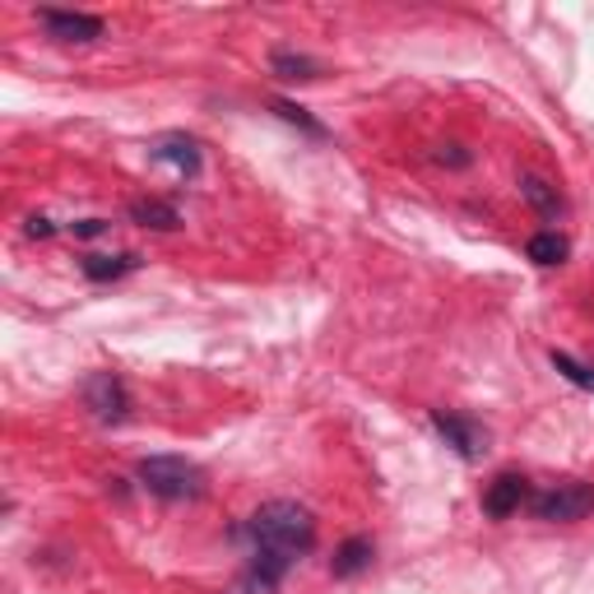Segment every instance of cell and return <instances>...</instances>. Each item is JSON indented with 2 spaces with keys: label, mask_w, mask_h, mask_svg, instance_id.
<instances>
[{
  "label": "cell",
  "mask_w": 594,
  "mask_h": 594,
  "mask_svg": "<svg viewBox=\"0 0 594 594\" xmlns=\"http://www.w3.org/2000/svg\"><path fill=\"white\" fill-rule=\"evenodd\" d=\"M238 538H246L251 553H270L283 562H298L316 548V515L302 502H265L251 521L238 530Z\"/></svg>",
  "instance_id": "cell-1"
},
{
  "label": "cell",
  "mask_w": 594,
  "mask_h": 594,
  "mask_svg": "<svg viewBox=\"0 0 594 594\" xmlns=\"http://www.w3.org/2000/svg\"><path fill=\"white\" fill-rule=\"evenodd\" d=\"M135 474L159 502H195V497H204V470L191 464L187 455H149V460H140Z\"/></svg>",
  "instance_id": "cell-2"
},
{
  "label": "cell",
  "mask_w": 594,
  "mask_h": 594,
  "mask_svg": "<svg viewBox=\"0 0 594 594\" xmlns=\"http://www.w3.org/2000/svg\"><path fill=\"white\" fill-rule=\"evenodd\" d=\"M534 515L548 525H572V521H585L594 511V483H581V479H566V483H553L548 493H538L534 502Z\"/></svg>",
  "instance_id": "cell-3"
},
{
  "label": "cell",
  "mask_w": 594,
  "mask_h": 594,
  "mask_svg": "<svg viewBox=\"0 0 594 594\" xmlns=\"http://www.w3.org/2000/svg\"><path fill=\"white\" fill-rule=\"evenodd\" d=\"M84 404L98 423H121L125 413H131V395H125L121 376H112V372H93L84 381Z\"/></svg>",
  "instance_id": "cell-4"
},
{
  "label": "cell",
  "mask_w": 594,
  "mask_h": 594,
  "mask_svg": "<svg viewBox=\"0 0 594 594\" xmlns=\"http://www.w3.org/2000/svg\"><path fill=\"white\" fill-rule=\"evenodd\" d=\"M38 19H42L47 38H57V42L84 47V42H98L102 38V19L98 14H84V10H38Z\"/></svg>",
  "instance_id": "cell-5"
},
{
  "label": "cell",
  "mask_w": 594,
  "mask_h": 594,
  "mask_svg": "<svg viewBox=\"0 0 594 594\" xmlns=\"http://www.w3.org/2000/svg\"><path fill=\"white\" fill-rule=\"evenodd\" d=\"M432 427L446 436V446H455L464 460H479L487 451V432L474 423V419H460V413H432Z\"/></svg>",
  "instance_id": "cell-6"
},
{
  "label": "cell",
  "mask_w": 594,
  "mask_h": 594,
  "mask_svg": "<svg viewBox=\"0 0 594 594\" xmlns=\"http://www.w3.org/2000/svg\"><path fill=\"white\" fill-rule=\"evenodd\" d=\"M283 576H289V562H283V557H270V553H251L246 572H242L238 581H232V590H228V594H274Z\"/></svg>",
  "instance_id": "cell-7"
},
{
  "label": "cell",
  "mask_w": 594,
  "mask_h": 594,
  "mask_svg": "<svg viewBox=\"0 0 594 594\" xmlns=\"http://www.w3.org/2000/svg\"><path fill=\"white\" fill-rule=\"evenodd\" d=\"M525 497H530V483L521 474H497L483 493V511L493 515V521H506V515H515L525 506Z\"/></svg>",
  "instance_id": "cell-8"
},
{
  "label": "cell",
  "mask_w": 594,
  "mask_h": 594,
  "mask_svg": "<svg viewBox=\"0 0 594 594\" xmlns=\"http://www.w3.org/2000/svg\"><path fill=\"white\" fill-rule=\"evenodd\" d=\"M372 557H376V544H372V538H368V534H353V538H344V544L334 548L330 572L340 576V581H349V576H358V572H368Z\"/></svg>",
  "instance_id": "cell-9"
},
{
  "label": "cell",
  "mask_w": 594,
  "mask_h": 594,
  "mask_svg": "<svg viewBox=\"0 0 594 594\" xmlns=\"http://www.w3.org/2000/svg\"><path fill=\"white\" fill-rule=\"evenodd\" d=\"M153 159L159 163H172L182 177H200V144L191 140V135H163L159 144H153Z\"/></svg>",
  "instance_id": "cell-10"
},
{
  "label": "cell",
  "mask_w": 594,
  "mask_h": 594,
  "mask_svg": "<svg viewBox=\"0 0 594 594\" xmlns=\"http://www.w3.org/2000/svg\"><path fill=\"white\" fill-rule=\"evenodd\" d=\"M521 200L530 204V210H534L538 219H548V223H557V219H562V210H566L562 195H557V187H548L544 177H534V172H525V177H521Z\"/></svg>",
  "instance_id": "cell-11"
},
{
  "label": "cell",
  "mask_w": 594,
  "mask_h": 594,
  "mask_svg": "<svg viewBox=\"0 0 594 594\" xmlns=\"http://www.w3.org/2000/svg\"><path fill=\"white\" fill-rule=\"evenodd\" d=\"M131 214L140 228H153V232H172V228H182V214L172 210L168 200H159V195H140V200H131Z\"/></svg>",
  "instance_id": "cell-12"
},
{
  "label": "cell",
  "mask_w": 594,
  "mask_h": 594,
  "mask_svg": "<svg viewBox=\"0 0 594 594\" xmlns=\"http://www.w3.org/2000/svg\"><path fill=\"white\" fill-rule=\"evenodd\" d=\"M270 70L279 74V80H289V84H306V80H316V74H321V61L302 57V51H289V47H279L274 57H270Z\"/></svg>",
  "instance_id": "cell-13"
},
{
  "label": "cell",
  "mask_w": 594,
  "mask_h": 594,
  "mask_svg": "<svg viewBox=\"0 0 594 594\" xmlns=\"http://www.w3.org/2000/svg\"><path fill=\"white\" fill-rule=\"evenodd\" d=\"M530 261L534 265H544V270H553V265H562L566 261V255H572V242H566L562 238V232L557 228H544V232H534V238H530Z\"/></svg>",
  "instance_id": "cell-14"
},
{
  "label": "cell",
  "mask_w": 594,
  "mask_h": 594,
  "mask_svg": "<svg viewBox=\"0 0 594 594\" xmlns=\"http://www.w3.org/2000/svg\"><path fill=\"white\" fill-rule=\"evenodd\" d=\"M80 270H84V279H93V283H108V279H121V274L140 270V255H135V251H125V255H84Z\"/></svg>",
  "instance_id": "cell-15"
},
{
  "label": "cell",
  "mask_w": 594,
  "mask_h": 594,
  "mask_svg": "<svg viewBox=\"0 0 594 594\" xmlns=\"http://www.w3.org/2000/svg\"><path fill=\"white\" fill-rule=\"evenodd\" d=\"M553 368H557L566 381H572V385H581V391H594V368H590V363H576L572 353H557V349H553Z\"/></svg>",
  "instance_id": "cell-16"
},
{
  "label": "cell",
  "mask_w": 594,
  "mask_h": 594,
  "mask_svg": "<svg viewBox=\"0 0 594 594\" xmlns=\"http://www.w3.org/2000/svg\"><path fill=\"white\" fill-rule=\"evenodd\" d=\"M274 112H279L283 121H293V125H302V131H306V135H316V140L325 135V125H321V121H312V117H306V108H298V102H283V98H274Z\"/></svg>",
  "instance_id": "cell-17"
},
{
  "label": "cell",
  "mask_w": 594,
  "mask_h": 594,
  "mask_svg": "<svg viewBox=\"0 0 594 594\" xmlns=\"http://www.w3.org/2000/svg\"><path fill=\"white\" fill-rule=\"evenodd\" d=\"M432 159L436 163H446V168H470L474 159H470V153H464L460 144H436V153H432Z\"/></svg>",
  "instance_id": "cell-18"
},
{
  "label": "cell",
  "mask_w": 594,
  "mask_h": 594,
  "mask_svg": "<svg viewBox=\"0 0 594 594\" xmlns=\"http://www.w3.org/2000/svg\"><path fill=\"white\" fill-rule=\"evenodd\" d=\"M98 232H108V223H102V219H84V223H74V238H98Z\"/></svg>",
  "instance_id": "cell-19"
},
{
  "label": "cell",
  "mask_w": 594,
  "mask_h": 594,
  "mask_svg": "<svg viewBox=\"0 0 594 594\" xmlns=\"http://www.w3.org/2000/svg\"><path fill=\"white\" fill-rule=\"evenodd\" d=\"M51 232H57V228H51L47 219H29V238H51Z\"/></svg>",
  "instance_id": "cell-20"
}]
</instances>
